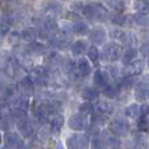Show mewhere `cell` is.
<instances>
[{"label":"cell","instance_id":"9c48e42d","mask_svg":"<svg viewBox=\"0 0 149 149\" xmlns=\"http://www.w3.org/2000/svg\"><path fill=\"white\" fill-rule=\"evenodd\" d=\"M143 70H144V62L143 60H135V62L126 64V68L123 70V74L124 76L135 77L141 74Z\"/></svg>","mask_w":149,"mask_h":149},{"label":"cell","instance_id":"603a6c76","mask_svg":"<svg viewBox=\"0 0 149 149\" xmlns=\"http://www.w3.org/2000/svg\"><path fill=\"white\" fill-rule=\"evenodd\" d=\"M63 124H64V116L56 115L51 122H50V130H51V132L56 134V132H59L60 130H62Z\"/></svg>","mask_w":149,"mask_h":149},{"label":"cell","instance_id":"7c38bea8","mask_svg":"<svg viewBox=\"0 0 149 149\" xmlns=\"http://www.w3.org/2000/svg\"><path fill=\"white\" fill-rule=\"evenodd\" d=\"M31 73H33L31 79L36 80V82L38 85H45L49 80V72L45 67H34Z\"/></svg>","mask_w":149,"mask_h":149},{"label":"cell","instance_id":"1f68e13d","mask_svg":"<svg viewBox=\"0 0 149 149\" xmlns=\"http://www.w3.org/2000/svg\"><path fill=\"white\" fill-rule=\"evenodd\" d=\"M45 29H46L47 31H56L58 30V22L56 20H55L54 17H47L46 20H45V24H43Z\"/></svg>","mask_w":149,"mask_h":149},{"label":"cell","instance_id":"30bf717a","mask_svg":"<svg viewBox=\"0 0 149 149\" xmlns=\"http://www.w3.org/2000/svg\"><path fill=\"white\" fill-rule=\"evenodd\" d=\"M106 37H107V33H106V30L103 28H101V26L93 28L92 30L89 31V39L94 45H102L103 42L106 41Z\"/></svg>","mask_w":149,"mask_h":149},{"label":"cell","instance_id":"d6a6232c","mask_svg":"<svg viewBox=\"0 0 149 149\" xmlns=\"http://www.w3.org/2000/svg\"><path fill=\"white\" fill-rule=\"evenodd\" d=\"M111 21H113V24H115L116 26H123L128 22V17L124 16V15L118 13V15H114L113 17H111Z\"/></svg>","mask_w":149,"mask_h":149},{"label":"cell","instance_id":"7a4b0ae2","mask_svg":"<svg viewBox=\"0 0 149 149\" xmlns=\"http://www.w3.org/2000/svg\"><path fill=\"white\" fill-rule=\"evenodd\" d=\"M67 149H88L89 148V137L84 134H73L65 140Z\"/></svg>","mask_w":149,"mask_h":149},{"label":"cell","instance_id":"f35d334b","mask_svg":"<svg viewBox=\"0 0 149 149\" xmlns=\"http://www.w3.org/2000/svg\"><path fill=\"white\" fill-rule=\"evenodd\" d=\"M16 94V86L15 85H7L4 88V95L5 98H12Z\"/></svg>","mask_w":149,"mask_h":149},{"label":"cell","instance_id":"ab89813d","mask_svg":"<svg viewBox=\"0 0 149 149\" xmlns=\"http://www.w3.org/2000/svg\"><path fill=\"white\" fill-rule=\"evenodd\" d=\"M92 149H105L102 140H100V139H94V140H93V141H92Z\"/></svg>","mask_w":149,"mask_h":149},{"label":"cell","instance_id":"5b68a950","mask_svg":"<svg viewBox=\"0 0 149 149\" xmlns=\"http://www.w3.org/2000/svg\"><path fill=\"white\" fill-rule=\"evenodd\" d=\"M135 98L140 102L149 100V74H145L136 85Z\"/></svg>","mask_w":149,"mask_h":149},{"label":"cell","instance_id":"277c9868","mask_svg":"<svg viewBox=\"0 0 149 149\" xmlns=\"http://www.w3.org/2000/svg\"><path fill=\"white\" fill-rule=\"evenodd\" d=\"M111 37H114L115 39H119L122 43L127 45L130 47H136L137 45V38L134 33L126 30H120V29H114L113 31H110Z\"/></svg>","mask_w":149,"mask_h":149},{"label":"cell","instance_id":"8d00e7d4","mask_svg":"<svg viewBox=\"0 0 149 149\" xmlns=\"http://www.w3.org/2000/svg\"><path fill=\"white\" fill-rule=\"evenodd\" d=\"M94 109L95 107L90 102H85V103H82V105H80L79 110H80V113L84 114V115H89V114L94 113Z\"/></svg>","mask_w":149,"mask_h":149},{"label":"cell","instance_id":"52a82bcc","mask_svg":"<svg viewBox=\"0 0 149 149\" xmlns=\"http://www.w3.org/2000/svg\"><path fill=\"white\" fill-rule=\"evenodd\" d=\"M68 124H70V127L72 130H74V131H82V130H85L88 126V118H86V115H84V114H81V113L74 114V115L70 116Z\"/></svg>","mask_w":149,"mask_h":149},{"label":"cell","instance_id":"ffe728a7","mask_svg":"<svg viewBox=\"0 0 149 149\" xmlns=\"http://www.w3.org/2000/svg\"><path fill=\"white\" fill-rule=\"evenodd\" d=\"M137 55H139V51L136 50V47H130V49H127L126 51L123 52V55H122V62H123L124 64L132 63V62H135Z\"/></svg>","mask_w":149,"mask_h":149},{"label":"cell","instance_id":"9a60e30c","mask_svg":"<svg viewBox=\"0 0 149 149\" xmlns=\"http://www.w3.org/2000/svg\"><path fill=\"white\" fill-rule=\"evenodd\" d=\"M26 51L33 56H41V55H45L47 52V47L45 45L39 43V42H31L28 46Z\"/></svg>","mask_w":149,"mask_h":149},{"label":"cell","instance_id":"e0dca14e","mask_svg":"<svg viewBox=\"0 0 149 149\" xmlns=\"http://www.w3.org/2000/svg\"><path fill=\"white\" fill-rule=\"evenodd\" d=\"M76 67H77V72H79V74L82 77H86L88 74L90 73V71H92L89 60L85 59V58H80V59L77 60Z\"/></svg>","mask_w":149,"mask_h":149},{"label":"cell","instance_id":"ba28073f","mask_svg":"<svg viewBox=\"0 0 149 149\" xmlns=\"http://www.w3.org/2000/svg\"><path fill=\"white\" fill-rule=\"evenodd\" d=\"M68 42H70V38H68V34L62 31L59 34H55L52 37H49V43L50 46L55 47V49H65L68 46Z\"/></svg>","mask_w":149,"mask_h":149},{"label":"cell","instance_id":"f1b7e54d","mask_svg":"<svg viewBox=\"0 0 149 149\" xmlns=\"http://www.w3.org/2000/svg\"><path fill=\"white\" fill-rule=\"evenodd\" d=\"M10 26H12V18L9 16H4L1 18V21H0V31H1L3 36H5L9 31Z\"/></svg>","mask_w":149,"mask_h":149},{"label":"cell","instance_id":"5bb4252c","mask_svg":"<svg viewBox=\"0 0 149 149\" xmlns=\"http://www.w3.org/2000/svg\"><path fill=\"white\" fill-rule=\"evenodd\" d=\"M20 88L25 95H31L36 92V85H34V80L31 77H24L20 82Z\"/></svg>","mask_w":149,"mask_h":149},{"label":"cell","instance_id":"e575fe53","mask_svg":"<svg viewBox=\"0 0 149 149\" xmlns=\"http://www.w3.org/2000/svg\"><path fill=\"white\" fill-rule=\"evenodd\" d=\"M88 58H89V60L93 63L98 62V59H100V51H98V49L95 46H90L89 49H88Z\"/></svg>","mask_w":149,"mask_h":149},{"label":"cell","instance_id":"8992f818","mask_svg":"<svg viewBox=\"0 0 149 149\" xmlns=\"http://www.w3.org/2000/svg\"><path fill=\"white\" fill-rule=\"evenodd\" d=\"M110 131L113 132L115 136H124L130 132V124L126 120H120V119H114L110 123Z\"/></svg>","mask_w":149,"mask_h":149},{"label":"cell","instance_id":"4dcf8cb0","mask_svg":"<svg viewBox=\"0 0 149 149\" xmlns=\"http://www.w3.org/2000/svg\"><path fill=\"white\" fill-rule=\"evenodd\" d=\"M106 3H107V5L111 9L116 10V12H122V10L126 8L124 0H106Z\"/></svg>","mask_w":149,"mask_h":149},{"label":"cell","instance_id":"83f0119b","mask_svg":"<svg viewBox=\"0 0 149 149\" xmlns=\"http://www.w3.org/2000/svg\"><path fill=\"white\" fill-rule=\"evenodd\" d=\"M36 118H37V120H38V123H41V124H45L47 122V119H49V113L46 111V109H45L43 106H41V107H38L36 110Z\"/></svg>","mask_w":149,"mask_h":149},{"label":"cell","instance_id":"44dd1931","mask_svg":"<svg viewBox=\"0 0 149 149\" xmlns=\"http://www.w3.org/2000/svg\"><path fill=\"white\" fill-rule=\"evenodd\" d=\"M71 51H72V54L74 56H81V55L86 51V42L81 41V39L76 41L72 45V47H71Z\"/></svg>","mask_w":149,"mask_h":149},{"label":"cell","instance_id":"b9f144b4","mask_svg":"<svg viewBox=\"0 0 149 149\" xmlns=\"http://www.w3.org/2000/svg\"><path fill=\"white\" fill-rule=\"evenodd\" d=\"M119 72H120V70H119L118 67H111L110 68V76L111 77H118Z\"/></svg>","mask_w":149,"mask_h":149},{"label":"cell","instance_id":"ee69618b","mask_svg":"<svg viewBox=\"0 0 149 149\" xmlns=\"http://www.w3.org/2000/svg\"><path fill=\"white\" fill-rule=\"evenodd\" d=\"M0 144H1V134H0Z\"/></svg>","mask_w":149,"mask_h":149},{"label":"cell","instance_id":"d6986e66","mask_svg":"<svg viewBox=\"0 0 149 149\" xmlns=\"http://www.w3.org/2000/svg\"><path fill=\"white\" fill-rule=\"evenodd\" d=\"M38 37H39V30L36 28H26L25 30H22V33H21V38L28 42H34Z\"/></svg>","mask_w":149,"mask_h":149},{"label":"cell","instance_id":"4316f807","mask_svg":"<svg viewBox=\"0 0 149 149\" xmlns=\"http://www.w3.org/2000/svg\"><path fill=\"white\" fill-rule=\"evenodd\" d=\"M126 115L131 119H137L140 115V107L136 105V103H132V105L127 106L126 109Z\"/></svg>","mask_w":149,"mask_h":149},{"label":"cell","instance_id":"f546056e","mask_svg":"<svg viewBox=\"0 0 149 149\" xmlns=\"http://www.w3.org/2000/svg\"><path fill=\"white\" fill-rule=\"evenodd\" d=\"M135 24H137L139 26H148L149 25V16L148 15H143V13H137L132 17Z\"/></svg>","mask_w":149,"mask_h":149},{"label":"cell","instance_id":"d4e9b609","mask_svg":"<svg viewBox=\"0 0 149 149\" xmlns=\"http://www.w3.org/2000/svg\"><path fill=\"white\" fill-rule=\"evenodd\" d=\"M97 109H98V111H101V113H103V114H113L114 113V105L111 102H109V101H101V102H98Z\"/></svg>","mask_w":149,"mask_h":149},{"label":"cell","instance_id":"f6af8a7d","mask_svg":"<svg viewBox=\"0 0 149 149\" xmlns=\"http://www.w3.org/2000/svg\"><path fill=\"white\" fill-rule=\"evenodd\" d=\"M148 64H149V59H148Z\"/></svg>","mask_w":149,"mask_h":149},{"label":"cell","instance_id":"8fae6325","mask_svg":"<svg viewBox=\"0 0 149 149\" xmlns=\"http://www.w3.org/2000/svg\"><path fill=\"white\" fill-rule=\"evenodd\" d=\"M94 84L98 89L105 90L110 85V74L106 73L105 71H97L94 73Z\"/></svg>","mask_w":149,"mask_h":149},{"label":"cell","instance_id":"3957f363","mask_svg":"<svg viewBox=\"0 0 149 149\" xmlns=\"http://www.w3.org/2000/svg\"><path fill=\"white\" fill-rule=\"evenodd\" d=\"M102 56L107 62H116L122 56V46L116 42H110L105 45L102 50Z\"/></svg>","mask_w":149,"mask_h":149},{"label":"cell","instance_id":"cb8c5ba5","mask_svg":"<svg viewBox=\"0 0 149 149\" xmlns=\"http://www.w3.org/2000/svg\"><path fill=\"white\" fill-rule=\"evenodd\" d=\"M134 7L137 10V13L143 15H149V1L148 0H135Z\"/></svg>","mask_w":149,"mask_h":149},{"label":"cell","instance_id":"60d3db41","mask_svg":"<svg viewBox=\"0 0 149 149\" xmlns=\"http://www.w3.org/2000/svg\"><path fill=\"white\" fill-rule=\"evenodd\" d=\"M47 10H55V12H59L60 5H56V4H54V3H50V5L47 4Z\"/></svg>","mask_w":149,"mask_h":149},{"label":"cell","instance_id":"4fadbf2b","mask_svg":"<svg viewBox=\"0 0 149 149\" xmlns=\"http://www.w3.org/2000/svg\"><path fill=\"white\" fill-rule=\"evenodd\" d=\"M16 124H17V130L20 131V134L22 136H25V137L31 136V134H33V126L28 120V118L18 119V120H16Z\"/></svg>","mask_w":149,"mask_h":149},{"label":"cell","instance_id":"484cf974","mask_svg":"<svg viewBox=\"0 0 149 149\" xmlns=\"http://www.w3.org/2000/svg\"><path fill=\"white\" fill-rule=\"evenodd\" d=\"M107 122V114H103L101 111L98 113H93L92 115V123L95 124V126H102Z\"/></svg>","mask_w":149,"mask_h":149},{"label":"cell","instance_id":"2e32d148","mask_svg":"<svg viewBox=\"0 0 149 149\" xmlns=\"http://www.w3.org/2000/svg\"><path fill=\"white\" fill-rule=\"evenodd\" d=\"M7 143L10 148L13 149H22L24 148V140L21 139L20 135L15 134V132H10L7 135Z\"/></svg>","mask_w":149,"mask_h":149},{"label":"cell","instance_id":"ac0fdd59","mask_svg":"<svg viewBox=\"0 0 149 149\" xmlns=\"http://www.w3.org/2000/svg\"><path fill=\"white\" fill-rule=\"evenodd\" d=\"M98 97H100V92L94 88H84L81 92V98L86 102H92V101L97 100Z\"/></svg>","mask_w":149,"mask_h":149},{"label":"cell","instance_id":"74e56055","mask_svg":"<svg viewBox=\"0 0 149 149\" xmlns=\"http://www.w3.org/2000/svg\"><path fill=\"white\" fill-rule=\"evenodd\" d=\"M107 145L111 149H119V148H120V141H119L118 137L111 136V137H109V139H107Z\"/></svg>","mask_w":149,"mask_h":149},{"label":"cell","instance_id":"6da1fadb","mask_svg":"<svg viewBox=\"0 0 149 149\" xmlns=\"http://www.w3.org/2000/svg\"><path fill=\"white\" fill-rule=\"evenodd\" d=\"M82 13L86 18L93 21H103L109 16L107 9L103 5L97 4V3H90V4L85 5L84 9H82Z\"/></svg>","mask_w":149,"mask_h":149},{"label":"cell","instance_id":"7bdbcfd3","mask_svg":"<svg viewBox=\"0 0 149 149\" xmlns=\"http://www.w3.org/2000/svg\"><path fill=\"white\" fill-rule=\"evenodd\" d=\"M56 149H63V148H62V145H60V144H58V147H56Z\"/></svg>","mask_w":149,"mask_h":149},{"label":"cell","instance_id":"d590c367","mask_svg":"<svg viewBox=\"0 0 149 149\" xmlns=\"http://www.w3.org/2000/svg\"><path fill=\"white\" fill-rule=\"evenodd\" d=\"M103 93H105V95L106 97H109V98H115L116 95H118V93H119V86L110 84L105 90H103Z\"/></svg>","mask_w":149,"mask_h":149},{"label":"cell","instance_id":"7402d4cb","mask_svg":"<svg viewBox=\"0 0 149 149\" xmlns=\"http://www.w3.org/2000/svg\"><path fill=\"white\" fill-rule=\"evenodd\" d=\"M73 33H76L77 36H85V34L89 33V26L86 25L85 22L82 21H76L72 26H71Z\"/></svg>","mask_w":149,"mask_h":149},{"label":"cell","instance_id":"836d02e7","mask_svg":"<svg viewBox=\"0 0 149 149\" xmlns=\"http://www.w3.org/2000/svg\"><path fill=\"white\" fill-rule=\"evenodd\" d=\"M13 110L8 103H3L0 106V119H8L10 115H12Z\"/></svg>","mask_w":149,"mask_h":149}]
</instances>
